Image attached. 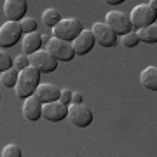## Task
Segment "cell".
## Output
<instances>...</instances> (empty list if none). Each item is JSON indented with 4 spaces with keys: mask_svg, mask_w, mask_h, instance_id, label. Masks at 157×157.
<instances>
[{
    "mask_svg": "<svg viewBox=\"0 0 157 157\" xmlns=\"http://www.w3.org/2000/svg\"><path fill=\"white\" fill-rule=\"evenodd\" d=\"M28 11L26 0H6L4 2V14L9 21H21Z\"/></svg>",
    "mask_w": 157,
    "mask_h": 157,
    "instance_id": "7c38bea8",
    "label": "cell"
},
{
    "mask_svg": "<svg viewBox=\"0 0 157 157\" xmlns=\"http://www.w3.org/2000/svg\"><path fill=\"white\" fill-rule=\"evenodd\" d=\"M72 103H82V94L80 93H73L72 94ZM70 103V105H72Z\"/></svg>",
    "mask_w": 157,
    "mask_h": 157,
    "instance_id": "484cf974",
    "label": "cell"
},
{
    "mask_svg": "<svg viewBox=\"0 0 157 157\" xmlns=\"http://www.w3.org/2000/svg\"><path fill=\"white\" fill-rule=\"evenodd\" d=\"M82 30H84V26L77 17H67V19H61L52 28V37H58V39L67 40V42H73Z\"/></svg>",
    "mask_w": 157,
    "mask_h": 157,
    "instance_id": "7a4b0ae2",
    "label": "cell"
},
{
    "mask_svg": "<svg viewBox=\"0 0 157 157\" xmlns=\"http://www.w3.org/2000/svg\"><path fill=\"white\" fill-rule=\"evenodd\" d=\"M42 21H44L45 26H51V28H54L58 23L61 21V14L58 9H45L44 14H42Z\"/></svg>",
    "mask_w": 157,
    "mask_h": 157,
    "instance_id": "d6986e66",
    "label": "cell"
},
{
    "mask_svg": "<svg viewBox=\"0 0 157 157\" xmlns=\"http://www.w3.org/2000/svg\"><path fill=\"white\" fill-rule=\"evenodd\" d=\"M110 28L117 35H126L133 30V23L131 17L122 11H110L107 14V21H105Z\"/></svg>",
    "mask_w": 157,
    "mask_h": 157,
    "instance_id": "52a82bcc",
    "label": "cell"
},
{
    "mask_svg": "<svg viewBox=\"0 0 157 157\" xmlns=\"http://www.w3.org/2000/svg\"><path fill=\"white\" fill-rule=\"evenodd\" d=\"M129 17H131V23H133V28L140 30V28H145V26L152 25V23H155L157 11H154L148 4H140V6H136L131 11Z\"/></svg>",
    "mask_w": 157,
    "mask_h": 157,
    "instance_id": "277c9868",
    "label": "cell"
},
{
    "mask_svg": "<svg viewBox=\"0 0 157 157\" xmlns=\"http://www.w3.org/2000/svg\"><path fill=\"white\" fill-rule=\"evenodd\" d=\"M35 96L42 103H49V101H56L61 98V89L52 82H44V84H39V87L35 91Z\"/></svg>",
    "mask_w": 157,
    "mask_h": 157,
    "instance_id": "5bb4252c",
    "label": "cell"
},
{
    "mask_svg": "<svg viewBox=\"0 0 157 157\" xmlns=\"http://www.w3.org/2000/svg\"><path fill=\"white\" fill-rule=\"evenodd\" d=\"M68 119L77 128H87L93 122V110L84 103H72L68 105Z\"/></svg>",
    "mask_w": 157,
    "mask_h": 157,
    "instance_id": "5b68a950",
    "label": "cell"
},
{
    "mask_svg": "<svg viewBox=\"0 0 157 157\" xmlns=\"http://www.w3.org/2000/svg\"><path fill=\"white\" fill-rule=\"evenodd\" d=\"M2 157H19L21 155V148L17 145H6L4 148H2V154H0Z\"/></svg>",
    "mask_w": 157,
    "mask_h": 157,
    "instance_id": "44dd1931",
    "label": "cell"
},
{
    "mask_svg": "<svg viewBox=\"0 0 157 157\" xmlns=\"http://www.w3.org/2000/svg\"><path fill=\"white\" fill-rule=\"evenodd\" d=\"M21 26L25 33H32V32H37V21L33 17H23L21 19Z\"/></svg>",
    "mask_w": 157,
    "mask_h": 157,
    "instance_id": "7402d4cb",
    "label": "cell"
},
{
    "mask_svg": "<svg viewBox=\"0 0 157 157\" xmlns=\"http://www.w3.org/2000/svg\"><path fill=\"white\" fill-rule=\"evenodd\" d=\"M94 44H96V39L93 35V30H82L80 35L72 42L75 54H87L94 47Z\"/></svg>",
    "mask_w": 157,
    "mask_h": 157,
    "instance_id": "4fadbf2b",
    "label": "cell"
},
{
    "mask_svg": "<svg viewBox=\"0 0 157 157\" xmlns=\"http://www.w3.org/2000/svg\"><path fill=\"white\" fill-rule=\"evenodd\" d=\"M44 37L37 32H32V33H25L23 37V52L25 54H33L37 51L42 49V45H44Z\"/></svg>",
    "mask_w": 157,
    "mask_h": 157,
    "instance_id": "9a60e30c",
    "label": "cell"
},
{
    "mask_svg": "<svg viewBox=\"0 0 157 157\" xmlns=\"http://www.w3.org/2000/svg\"><path fill=\"white\" fill-rule=\"evenodd\" d=\"M72 91L70 89H61V98H59V100L63 101V103H67V105H70V103H72Z\"/></svg>",
    "mask_w": 157,
    "mask_h": 157,
    "instance_id": "d4e9b609",
    "label": "cell"
},
{
    "mask_svg": "<svg viewBox=\"0 0 157 157\" xmlns=\"http://www.w3.org/2000/svg\"><path fill=\"white\" fill-rule=\"evenodd\" d=\"M108 6H119V4H122L124 0H105Z\"/></svg>",
    "mask_w": 157,
    "mask_h": 157,
    "instance_id": "4316f807",
    "label": "cell"
},
{
    "mask_svg": "<svg viewBox=\"0 0 157 157\" xmlns=\"http://www.w3.org/2000/svg\"><path fill=\"white\" fill-rule=\"evenodd\" d=\"M40 84V72L35 67H26L25 70L19 72V77H17V84L14 87L16 91V98H28V96L35 94V91Z\"/></svg>",
    "mask_w": 157,
    "mask_h": 157,
    "instance_id": "6da1fadb",
    "label": "cell"
},
{
    "mask_svg": "<svg viewBox=\"0 0 157 157\" xmlns=\"http://www.w3.org/2000/svg\"><path fill=\"white\" fill-rule=\"evenodd\" d=\"M23 26L19 21H7L0 26V45L4 47H12L14 44H17V40L21 39Z\"/></svg>",
    "mask_w": 157,
    "mask_h": 157,
    "instance_id": "8992f818",
    "label": "cell"
},
{
    "mask_svg": "<svg viewBox=\"0 0 157 157\" xmlns=\"http://www.w3.org/2000/svg\"><path fill=\"white\" fill-rule=\"evenodd\" d=\"M45 51L49 52L51 56H54L58 61H72L75 56V51H73L72 42L61 40L58 37H52L45 42Z\"/></svg>",
    "mask_w": 157,
    "mask_h": 157,
    "instance_id": "3957f363",
    "label": "cell"
},
{
    "mask_svg": "<svg viewBox=\"0 0 157 157\" xmlns=\"http://www.w3.org/2000/svg\"><path fill=\"white\" fill-rule=\"evenodd\" d=\"M140 82L147 89L157 91V67H147L140 73Z\"/></svg>",
    "mask_w": 157,
    "mask_h": 157,
    "instance_id": "2e32d148",
    "label": "cell"
},
{
    "mask_svg": "<svg viewBox=\"0 0 157 157\" xmlns=\"http://www.w3.org/2000/svg\"><path fill=\"white\" fill-rule=\"evenodd\" d=\"M138 37L145 44H155L157 42V23H152V25H148L145 28H140L138 30Z\"/></svg>",
    "mask_w": 157,
    "mask_h": 157,
    "instance_id": "e0dca14e",
    "label": "cell"
},
{
    "mask_svg": "<svg viewBox=\"0 0 157 157\" xmlns=\"http://www.w3.org/2000/svg\"><path fill=\"white\" fill-rule=\"evenodd\" d=\"M121 42H122L124 47H135V45H138L141 42L140 37H138V32H129V33L122 35V39H121Z\"/></svg>",
    "mask_w": 157,
    "mask_h": 157,
    "instance_id": "ffe728a7",
    "label": "cell"
},
{
    "mask_svg": "<svg viewBox=\"0 0 157 157\" xmlns=\"http://www.w3.org/2000/svg\"><path fill=\"white\" fill-rule=\"evenodd\" d=\"M93 35L96 39V44H100L101 47H113L117 44V33L113 32L107 23H94L93 25Z\"/></svg>",
    "mask_w": 157,
    "mask_h": 157,
    "instance_id": "9c48e42d",
    "label": "cell"
},
{
    "mask_svg": "<svg viewBox=\"0 0 157 157\" xmlns=\"http://www.w3.org/2000/svg\"><path fill=\"white\" fill-rule=\"evenodd\" d=\"M11 68H14V61H12L11 56H9L7 52H4V49H2V52H0V70L4 72V70H11Z\"/></svg>",
    "mask_w": 157,
    "mask_h": 157,
    "instance_id": "603a6c76",
    "label": "cell"
},
{
    "mask_svg": "<svg viewBox=\"0 0 157 157\" xmlns=\"http://www.w3.org/2000/svg\"><path fill=\"white\" fill-rule=\"evenodd\" d=\"M17 77H19V70H16V68L4 70L2 75H0V82H2V86H6V87H16Z\"/></svg>",
    "mask_w": 157,
    "mask_h": 157,
    "instance_id": "ac0fdd59",
    "label": "cell"
},
{
    "mask_svg": "<svg viewBox=\"0 0 157 157\" xmlns=\"http://www.w3.org/2000/svg\"><path fill=\"white\" fill-rule=\"evenodd\" d=\"M26 67H30V56L23 52V54H19V56L14 59V68L21 72V70H25Z\"/></svg>",
    "mask_w": 157,
    "mask_h": 157,
    "instance_id": "cb8c5ba5",
    "label": "cell"
},
{
    "mask_svg": "<svg viewBox=\"0 0 157 157\" xmlns=\"http://www.w3.org/2000/svg\"><path fill=\"white\" fill-rule=\"evenodd\" d=\"M23 115H25V119L30 121V122L39 121L40 117H44V103H42L35 94L25 98V103H23Z\"/></svg>",
    "mask_w": 157,
    "mask_h": 157,
    "instance_id": "8fae6325",
    "label": "cell"
},
{
    "mask_svg": "<svg viewBox=\"0 0 157 157\" xmlns=\"http://www.w3.org/2000/svg\"><path fill=\"white\" fill-rule=\"evenodd\" d=\"M148 6H150L154 11H157V0H150V2H148Z\"/></svg>",
    "mask_w": 157,
    "mask_h": 157,
    "instance_id": "83f0119b",
    "label": "cell"
},
{
    "mask_svg": "<svg viewBox=\"0 0 157 157\" xmlns=\"http://www.w3.org/2000/svg\"><path fill=\"white\" fill-rule=\"evenodd\" d=\"M30 65L35 67L40 73H51L58 68V59L51 56L45 49H40L33 54H30Z\"/></svg>",
    "mask_w": 157,
    "mask_h": 157,
    "instance_id": "ba28073f",
    "label": "cell"
},
{
    "mask_svg": "<svg viewBox=\"0 0 157 157\" xmlns=\"http://www.w3.org/2000/svg\"><path fill=\"white\" fill-rule=\"evenodd\" d=\"M68 117V105L61 100L44 103V119L49 122H59Z\"/></svg>",
    "mask_w": 157,
    "mask_h": 157,
    "instance_id": "30bf717a",
    "label": "cell"
}]
</instances>
